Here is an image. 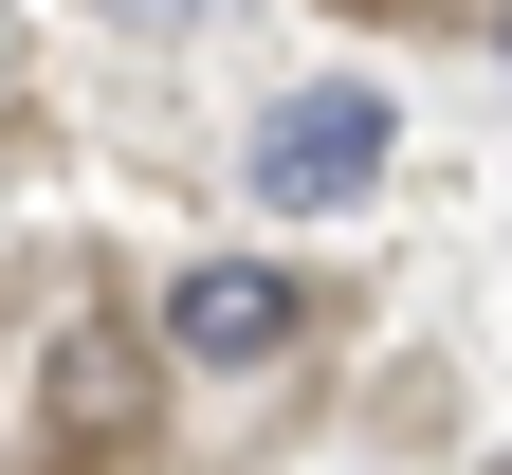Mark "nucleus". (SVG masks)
I'll list each match as a JSON object with an SVG mask.
<instances>
[{
  "instance_id": "1",
  "label": "nucleus",
  "mask_w": 512,
  "mask_h": 475,
  "mask_svg": "<svg viewBox=\"0 0 512 475\" xmlns=\"http://www.w3.org/2000/svg\"><path fill=\"white\" fill-rule=\"evenodd\" d=\"M147 439H165V348L110 329V311H74L55 366H37V475H128Z\"/></svg>"
},
{
  "instance_id": "3",
  "label": "nucleus",
  "mask_w": 512,
  "mask_h": 475,
  "mask_svg": "<svg viewBox=\"0 0 512 475\" xmlns=\"http://www.w3.org/2000/svg\"><path fill=\"white\" fill-rule=\"evenodd\" d=\"M384 147H403V110H384L366 74H311L275 128H256V201H275V220H348V201L384 183Z\"/></svg>"
},
{
  "instance_id": "2",
  "label": "nucleus",
  "mask_w": 512,
  "mask_h": 475,
  "mask_svg": "<svg viewBox=\"0 0 512 475\" xmlns=\"http://www.w3.org/2000/svg\"><path fill=\"white\" fill-rule=\"evenodd\" d=\"M147 348H165V366H202V384H256V366H293V348H311V275H275V256H202V275H165Z\"/></svg>"
}]
</instances>
